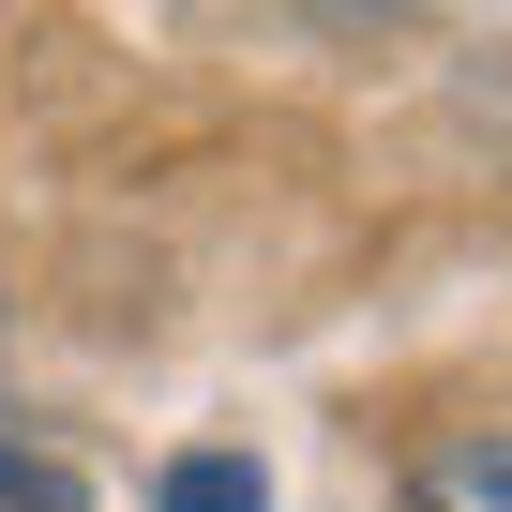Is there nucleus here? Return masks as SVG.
Instances as JSON below:
<instances>
[{"mask_svg": "<svg viewBox=\"0 0 512 512\" xmlns=\"http://www.w3.org/2000/svg\"><path fill=\"white\" fill-rule=\"evenodd\" d=\"M0 512H91V482H76L46 437H0Z\"/></svg>", "mask_w": 512, "mask_h": 512, "instance_id": "3", "label": "nucleus"}, {"mask_svg": "<svg viewBox=\"0 0 512 512\" xmlns=\"http://www.w3.org/2000/svg\"><path fill=\"white\" fill-rule=\"evenodd\" d=\"M407 512H512V422H452L407 452Z\"/></svg>", "mask_w": 512, "mask_h": 512, "instance_id": "1", "label": "nucleus"}, {"mask_svg": "<svg viewBox=\"0 0 512 512\" xmlns=\"http://www.w3.org/2000/svg\"><path fill=\"white\" fill-rule=\"evenodd\" d=\"M151 512H272V467L226 452V437H196V452H166V467H151Z\"/></svg>", "mask_w": 512, "mask_h": 512, "instance_id": "2", "label": "nucleus"}, {"mask_svg": "<svg viewBox=\"0 0 512 512\" xmlns=\"http://www.w3.org/2000/svg\"><path fill=\"white\" fill-rule=\"evenodd\" d=\"M0 332H16V287H0Z\"/></svg>", "mask_w": 512, "mask_h": 512, "instance_id": "4", "label": "nucleus"}]
</instances>
